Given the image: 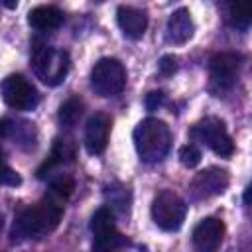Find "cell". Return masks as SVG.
<instances>
[{
  "instance_id": "cell-1",
  "label": "cell",
  "mask_w": 252,
  "mask_h": 252,
  "mask_svg": "<svg viewBox=\"0 0 252 252\" xmlns=\"http://www.w3.org/2000/svg\"><path fill=\"white\" fill-rule=\"evenodd\" d=\"M63 203L53 199L51 195H45L39 203L24 209L12 226V238H41L57 228L61 215H63Z\"/></svg>"
},
{
  "instance_id": "cell-2",
  "label": "cell",
  "mask_w": 252,
  "mask_h": 252,
  "mask_svg": "<svg viewBox=\"0 0 252 252\" xmlns=\"http://www.w3.org/2000/svg\"><path fill=\"white\" fill-rule=\"evenodd\" d=\"M134 146L142 161L158 163L161 161L171 146V132L167 124L159 118H144L134 128Z\"/></svg>"
},
{
  "instance_id": "cell-3",
  "label": "cell",
  "mask_w": 252,
  "mask_h": 252,
  "mask_svg": "<svg viewBox=\"0 0 252 252\" xmlns=\"http://www.w3.org/2000/svg\"><path fill=\"white\" fill-rule=\"evenodd\" d=\"M32 67L35 77L43 85L57 87L59 83L65 81L69 73V67H71L69 53L53 45H35L32 51Z\"/></svg>"
},
{
  "instance_id": "cell-4",
  "label": "cell",
  "mask_w": 252,
  "mask_h": 252,
  "mask_svg": "<svg viewBox=\"0 0 252 252\" xmlns=\"http://www.w3.org/2000/svg\"><path fill=\"white\" fill-rule=\"evenodd\" d=\"M126 87V69L114 57H102L94 63L91 71V89L102 96H116Z\"/></svg>"
},
{
  "instance_id": "cell-5",
  "label": "cell",
  "mask_w": 252,
  "mask_h": 252,
  "mask_svg": "<svg viewBox=\"0 0 252 252\" xmlns=\"http://www.w3.org/2000/svg\"><path fill=\"white\" fill-rule=\"evenodd\" d=\"M185 213H187L185 201L169 189L159 191L152 201V219L165 232L179 230L185 220Z\"/></svg>"
},
{
  "instance_id": "cell-6",
  "label": "cell",
  "mask_w": 252,
  "mask_h": 252,
  "mask_svg": "<svg viewBox=\"0 0 252 252\" xmlns=\"http://www.w3.org/2000/svg\"><path fill=\"white\" fill-rule=\"evenodd\" d=\"M191 136L201 144H205L207 148H211L220 158H228L234 154V142L226 132L224 122L215 116H207L201 122H197L191 128Z\"/></svg>"
},
{
  "instance_id": "cell-7",
  "label": "cell",
  "mask_w": 252,
  "mask_h": 252,
  "mask_svg": "<svg viewBox=\"0 0 252 252\" xmlns=\"http://www.w3.org/2000/svg\"><path fill=\"white\" fill-rule=\"evenodd\" d=\"M2 98L14 110H33L39 104L37 89L22 75H8L2 81Z\"/></svg>"
},
{
  "instance_id": "cell-8",
  "label": "cell",
  "mask_w": 252,
  "mask_h": 252,
  "mask_svg": "<svg viewBox=\"0 0 252 252\" xmlns=\"http://www.w3.org/2000/svg\"><path fill=\"white\" fill-rule=\"evenodd\" d=\"M226 187H228V171L220 167H207L195 173V177L189 183V193L193 201H203L224 193Z\"/></svg>"
},
{
  "instance_id": "cell-9",
  "label": "cell",
  "mask_w": 252,
  "mask_h": 252,
  "mask_svg": "<svg viewBox=\"0 0 252 252\" xmlns=\"http://www.w3.org/2000/svg\"><path fill=\"white\" fill-rule=\"evenodd\" d=\"M240 55L238 53H230V51H222L217 53L211 61H209V73H211V87L219 93L228 91L234 81H236V73L240 67Z\"/></svg>"
},
{
  "instance_id": "cell-10",
  "label": "cell",
  "mask_w": 252,
  "mask_h": 252,
  "mask_svg": "<svg viewBox=\"0 0 252 252\" xmlns=\"http://www.w3.org/2000/svg\"><path fill=\"white\" fill-rule=\"evenodd\" d=\"M110 126H112V120L106 112H96L87 120V124H85V148L89 154L100 156L106 150L108 138H110Z\"/></svg>"
},
{
  "instance_id": "cell-11",
  "label": "cell",
  "mask_w": 252,
  "mask_h": 252,
  "mask_svg": "<svg viewBox=\"0 0 252 252\" xmlns=\"http://www.w3.org/2000/svg\"><path fill=\"white\" fill-rule=\"evenodd\" d=\"M75 158H77V146H75V142L71 138H67V136L55 138L47 161L37 169V177L47 181L53 173H57V167L71 165L75 161Z\"/></svg>"
},
{
  "instance_id": "cell-12",
  "label": "cell",
  "mask_w": 252,
  "mask_h": 252,
  "mask_svg": "<svg viewBox=\"0 0 252 252\" xmlns=\"http://www.w3.org/2000/svg\"><path fill=\"white\" fill-rule=\"evenodd\" d=\"M224 230L226 228L220 219L207 217L193 228V246L203 252L217 250L224 240Z\"/></svg>"
},
{
  "instance_id": "cell-13",
  "label": "cell",
  "mask_w": 252,
  "mask_h": 252,
  "mask_svg": "<svg viewBox=\"0 0 252 252\" xmlns=\"http://www.w3.org/2000/svg\"><path fill=\"white\" fill-rule=\"evenodd\" d=\"M193 32H195V24H193V18H191L189 10L187 8H177L169 16L167 26H165L167 41L175 43V45H183L193 37Z\"/></svg>"
},
{
  "instance_id": "cell-14",
  "label": "cell",
  "mask_w": 252,
  "mask_h": 252,
  "mask_svg": "<svg viewBox=\"0 0 252 252\" xmlns=\"http://www.w3.org/2000/svg\"><path fill=\"white\" fill-rule=\"evenodd\" d=\"M116 20H118L122 33L130 39H140L146 33L148 16L142 10H136L132 6H120L116 12Z\"/></svg>"
},
{
  "instance_id": "cell-15",
  "label": "cell",
  "mask_w": 252,
  "mask_h": 252,
  "mask_svg": "<svg viewBox=\"0 0 252 252\" xmlns=\"http://www.w3.org/2000/svg\"><path fill=\"white\" fill-rule=\"evenodd\" d=\"M0 134L6 140H14V144L22 148H33L35 146V128L32 122L26 120H10L2 118L0 122Z\"/></svg>"
},
{
  "instance_id": "cell-16",
  "label": "cell",
  "mask_w": 252,
  "mask_h": 252,
  "mask_svg": "<svg viewBox=\"0 0 252 252\" xmlns=\"http://www.w3.org/2000/svg\"><path fill=\"white\" fill-rule=\"evenodd\" d=\"M63 20H65L63 12L55 6H35L28 14L30 26L37 32H53V30L61 28Z\"/></svg>"
},
{
  "instance_id": "cell-17",
  "label": "cell",
  "mask_w": 252,
  "mask_h": 252,
  "mask_svg": "<svg viewBox=\"0 0 252 252\" xmlns=\"http://www.w3.org/2000/svg\"><path fill=\"white\" fill-rule=\"evenodd\" d=\"M226 18L234 28L252 26V0H226Z\"/></svg>"
},
{
  "instance_id": "cell-18",
  "label": "cell",
  "mask_w": 252,
  "mask_h": 252,
  "mask_svg": "<svg viewBox=\"0 0 252 252\" xmlns=\"http://www.w3.org/2000/svg\"><path fill=\"white\" fill-rule=\"evenodd\" d=\"M83 112H85V102L79 96H71L59 106V112H57L59 124L65 128H73L81 120Z\"/></svg>"
},
{
  "instance_id": "cell-19",
  "label": "cell",
  "mask_w": 252,
  "mask_h": 252,
  "mask_svg": "<svg viewBox=\"0 0 252 252\" xmlns=\"http://www.w3.org/2000/svg\"><path fill=\"white\" fill-rule=\"evenodd\" d=\"M104 197L108 199V207L120 215H128L130 213V203H132V197H130V189L120 185V183H114L110 187H106L104 191Z\"/></svg>"
},
{
  "instance_id": "cell-20",
  "label": "cell",
  "mask_w": 252,
  "mask_h": 252,
  "mask_svg": "<svg viewBox=\"0 0 252 252\" xmlns=\"http://www.w3.org/2000/svg\"><path fill=\"white\" fill-rule=\"evenodd\" d=\"M116 228V220H114V211L110 207H100L94 211V215L91 217V230L94 236L104 234L108 230Z\"/></svg>"
},
{
  "instance_id": "cell-21",
  "label": "cell",
  "mask_w": 252,
  "mask_h": 252,
  "mask_svg": "<svg viewBox=\"0 0 252 252\" xmlns=\"http://www.w3.org/2000/svg\"><path fill=\"white\" fill-rule=\"evenodd\" d=\"M126 244H128V240L116 228L114 230H108L104 234H98L93 240V248L94 250H102V252H106V250H118V248H122Z\"/></svg>"
},
{
  "instance_id": "cell-22",
  "label": "cell",
  "mask_w": 252,
  "mask_h": 252,
  "mask_svg": "<svg viewBox=\"0 0 252 252\" xmlns=\"http://www.w3.org/2000/svg\"><path fill=\"white\" fill-rule=\"evenodd\" d=\"M179 161H181L185 167H195V165H199V161H201V152H199V148H197L195 144L183 146V148L179 150Z\"/></svg>"
},
{
  "instance_id": "cell-23",
  "label": "cell",
  "mask_w": 252,
  "mask_h": 252,
  "mask_svg": "<svg viewBox=\"0 0 252 252\" xmlns=\"http://www.w3.org/2000/svg\"><path fill=\"white\" fill-rule=\"evenodd\" d=\"M175 71H177V59H175L173 55H163V57L159 59V73L165 75V77H169V75H173Z\"/></svg>"
},
{
  "instance_id": "cell-24",
  "label": "cell",
  "mask_w": 252,
  "mask_h": 252,
  "mask_svg": "<svg viewBox=\"0 0 252 252\" xmlns=\"http://www.w3.org/2000/svg\"><path fill=\"white\" fill-rule=\"evenodd\" d=\"M22 183V177L6 163L4 165V173H2V185H6V187H16V185H20Z\"/></svg>"
},
{
  "instance_id": "cell-25",
  "label": "cell",
  "mask_w": 252,
  "mask_h": 252,
  "mask_svg": "<svg viewBox=\"0 0 252 252\" xmlns=\"http://www.w3.org/2000/svg\"><path fill=\"white\" fill-rule=\"evenodd\" d=\"M163 93L161 91H152L146 94V108L148 110H158V106L163 104Z\"/></svg>"
},
{
  "instance_id": "cell-26",
  "label": "cell",
  "mask_w": 252,
  "mask_h": 252,
  "mask_svg": "<svg viewBox=\"0 0 252 252\" xmlns=\"http://www.w3.org/2000/svg\"><path fill=\"white\" fill-rule=\"evenodd\" d=\"M242 199H244V203H246V205H250V207H252V181H250V183H248V187L244 189Z\"/></svg>"
},
{
  "instance_id": "cell-27",
  "label": "cell",
  "mask_w": 252,
  "mask_h": 252,
  "mask_svg": "<svg viewBox=\"0 0 252 252\" xmlns=\"http://www.w3.org/2000/svg\"><path fill=\"white\" fill-rule=\"evenodd\" d=\"M16 4H18V0H4L6 8H16Z\"/></svg>"
}]
</instances>
